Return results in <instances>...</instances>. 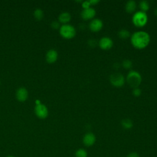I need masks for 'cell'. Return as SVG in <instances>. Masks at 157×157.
Masks as SVG:
<instances>
[{
  "label": "cell",
  "mask_w": 157,
  "mask_h": 157,
  "mask_svg": "<svg viewBox=\"0 0 157 157\" xmlns=\"http://www.w3.org/2000/svg\"><path fill=\"white\" fill-rule=\"evenodd\" d=\"M150 40L149 34L144 31L134 33L131 37V41L134 47L137 48H143L148 45Z\"/></svg>",
  "instance_id": "cell-1"
},
{
  "label": "cell",
  "mask_w": 157,
  "mask_h": 157,
  "mask_svg": "<svg viewBox=\"0 0 157 157\" xmlns=\"http://www.w3.org/2000/svg\"><path fill=\"white\" fill-rule=\"evenodd\" d=\"M128 83L133 88H137L140 84L142 77L139 72L136 71H131L126 77Z\"/></svg>",
  "instance_id": "cell-2"
},
{
  "label": "cell",
  "mask_w": 157,
  "mask_h": 157,
  "mask_svg": "<svg viewBox=\"0 0 157 157\" xmlns=\"http://www.w3.org/2000/svg\"><path fill=\"white\" fill-rule=\"evenodd\" d=\"M132 20L134 25L139 27H142L145 25V24L147 23L148 20V17L145 12L139 10L137 11L134 13Z\"/></svg>",
  "instance_id": "cell-3"
},
{
  "label": "cell",
  "mask_w": 157,
  "mask_h": 157,
  "mask_svg": "<svg viewBox=\"0 0 157 157\" xmlns=\"http://www.w3.org/2000/svg\"><path fill=\"white\" fill-rule=\"evenodd\" d=\"M59 33L65 39H71L75 36L76 31L73 26L69 24H64L59 28Z\"/></svg>",
  "instance_id": "cell-4"
},
{
  "label": "cell",
  "mask_w": 157,
  "mask_h": 157,
  "mask_svg": "<svg viewBox=\"0 0 157 157\" xmlns=\"http://www.w3.org/2000/svg\"><path fill=\"white\" fill-rule=\"evenodd\" d=\"M34 112L36 116L40 119H45L48 115V110L47 107L42 104H37L35 106Z\"/></svg>",
  "instance_id": "cell-5"
},
{
  "label": "cell",
  "mask_w": 157,
  "mask_h": 157,
  "mask_svg": "<svg viewBox=\"0 0 157 157\" xmlns=\"http://www.w3.org/2000/svg\"><path fill=\"white\" fill-rule=\"evenodd\" d=\"M110 82L115 86H121L124 83V77L121 73H113L110 76Z\"/></svg>",
  "instance_id": "cell-6"
},
{
  "label": "cell",
  "mask_w": 157,
  "mask_h": 157,
  "mask_svg": "<svg viewBox=\"0 0 157 157\" xmlns=\"http://www.w3.org/2000/svg\"><path fill=\"white\" fill-rule=\"evenodd\" d=\"M96 137L95 135L91 132L86 133L82 139L83 144L86 147H91L96 142Z\"/></svg>",
  "instance_id": "cell-7"
},
{
  "label": "cell",
  "mask_w": 157,
  "mask_h": 157,
  "mask_svg": "<svg viewBox=\"0 0 157 157\" xmlns=\"http://www.w3.org/2000/svg\"><path fill=\"white\" fill-rule=\"evenodd\" d=\"M113 41L111 38L109 37H103L100 39L98 44L99 47L103 50L110 49L113 45Z\"/></svg>",
  "instance_id": "cell-8"
},
{
  "label": "cell",
  "mask_w": 157,
  "mask_h": 157,
  "mask_svg": "<svg viewBox=\"0 0 157 157\" xmlns=\"http://www.w3.org/2000/svg\"><path fill=\"white\" fill-rule=\"evenodd\" d=\"M103 26V23L102 20L99 18H94L93 19L90 24H89V28L90 29L94 32H97L100 31Z\"/></svg>",
  "instance_id": "cell-9"
},
{
  "label": "cell",
  "mask_w": 157,
  "mask_h": 157,
  "mask_svg": "<svg viewBox=\"0 0 157 157\" xmlns=\"http://www.w3.org/2000/svg\"><path fill=\"white\" fill-rule=\"evenodd\" d=\"M16 98L20 102L25 101L28 98V92L27 90L24 87L18 88L16 92Z\"/></svg>",
  "instance_id": "cell-10"
},
{
  "label": "cell",
  "mask_w": 157,
  "mask_h": 157,
  "mask_svg": "<svg viewBox=\"0 0 157 157\" xmlns=\"http://www.w3.org/2000/svg\"><path fill=\"white\" fill-rule=\"evenodd\" d=\"M96 14V10L93 7H89L87 9H83L81 12V17L84 20H89L94 17Z\"/></svg>",
  "instance_id": "cell-11"
},
{
  "label": "cell",
  "mask_w": 157,
  "mask_h": 157,
  "mask_svg": "<svg viewBox=\"0 0 157 157\" xmlns=\"http://www.w3.org/2000/svg\"><path fill=\"white\" fill-rule=\"evenodd\" d=\"M46 61L47 63L51 64L55 63L58 59V53L53 49L49 50L46 53Z\"/></svg>",
  "instance_id": "cell-12"
},
{
  "label": "cell",
  "mask_w": 157,
  "mask_h": 157,
  "mask_svg": "<svg viewBox=\"0 0 157 157\" xmlns=\"http://www.w3.org/2000/svg\"><path fill=\"white\" fill-rule=\"evenodd\" d=\"M71 18V14L67 12H64L59 14L58 17V21L60 23L66 24L67 22L70 21Z\"/></svg>",
  "instance_id": "cell-13"
},
{
  "label": "cell",
  "mask_w": 157,
  "mask_h": 157,
  "mask_svg": "<svg viewBox=\"0 0 157 157\" xmlns=\"http://www.w3.org/2000/svg\"><path fill=\"white\" fill-rule=\"evenodd\" d=\"M136 8V2L133 0H129L125 4V10L126 12L131 13L135 10Z\"/></svg>",
  "instance_id": "cell-14"
},
{
  "label": "cell",
  "mask_w": 157,
  "mask_h": 157,
  "mask_svg": "<svg viewBox=\"0 0 157 157\" xmlns=\"http://www.w3.org/2000/svg\"><path fill=\"white\" fill-rule=\"evenodd\" d=\"M121 124L122 127L125 129H131L133 126V123L131 120L129 118H124L121 121Z\"/></svg>",
  "instance_id": "cell-15"
},
{
  "label": "cell",
  "mask_w": 157,
  "mask_h": 157,
  "mask_svg": "<svg viewBox=\"0 0 157 157\" xmlns=\"http://www.w3.org/2000/svg\"><path fill=\"white\" fill-rule=\"evenodd\" d=\"M75 157H88L87 151L82 148L77 149L74 153Z\"/></svg>",
  "instance_id": "cell-16"
},
{
  "label": "cell",
  "mask_w": 157,
  "mask_h": 157,
  "mask_svg": "<svg viewBox=\"0 0 157 157\" xmlns=\"http://www.w3.org/2000/svg\"><path fill=\"white\" fill-rule=\"evenodd\" d=\"M118 35L121 39H127L130 36V33L126 29H121L118 31Z\"/></svg>",
  "instance_id": "cell-17"
},
{
  "label": "cell",
  "mask_w": 157,
  "mask_h": 157,
  "mask_svg": "<svg viewBox=\"0 0 157 157\" xmlns=\"http://www.w3.org/2000/svg\"><path fill=\"white\" fill-rule=\"evenodd\" d=\"M139 7L142 11L145 12V11H147L149 9L150 6H149V3L147 1L142 0L139 2Z\"/></svg>",
  "instance_id": "cell-18"
},
{
  "label": "cell",
  "mask_w": 157,
  "mask_h": 157,
  "mask_svg": "<svg viewBox=\"0 0 157 157\" xmlns=\"http://www.w3.org/2000/svg\"><path fill=\"white\" fill-rule=\"evenodd\" d=\"M34 16L37 20H41L44 17V12L40 9H37L34 12Z\"/></svg>",
  "instance_id": "cell-19"
},
{
  "label": "cell",
  "mask_w": 157,
  "mask_h": 157,
  "mask_svg": "<svg viewBox=\"0 0 157 157\" xmlns=\"http://www.w3.org/2000/svg\"><path fill=\"white\" fill-rule=\"evenodd\" d=\"M122 65H123V67H124L126 69H130L132 67V63L131 60L126 59L123 60V61L122 63Z\"/></svg>",
  "instance_id": "cell-20"
},
{
  "label": "cell",
  "mask_w": 157,
  "mask_h": 157,
  "mask_svg": "<svg viewBox=\"0 0 157 157\" xmlns=\"http://www.w3.org/2000/svg\"><path fill=\"white\" fill-rule=\"evenodd\" d=\"M141 93H142V91L140 88H139L138 87L137 88H133V90H132V93L134 96H139L141 94Z\"/></svg>",
  "instance_id": "cell-21"
},
{
  "label": "cell",
  "mask_w": 157,
  "mask_h": 157,
  "mask_svg": "<svg viewBox=\"0 0 157 157\" xmlns=\"http://www.w3.org/2000/svg\"><path fill=\"white\" fill-rule=\"evenodd\" d=\"M51 26L53 29H58L59 28H60L59 27V23L57 21H53L51 23Z\"/></svg>",
  "instance_id": "cell-22"
},
{
  "label": "cell",
  "mask_w": 157,
  "mask_h": 157,
  "mask_svg": "<svg viewBox=\"0 0 157 157\" xmlns=\"http://www.w3.org/2000/svg\"><path fill=\"white\" fill-rule=\"evenodd\" d=\"M82 7H83V9H87V8L90 7L91 4H90V1H84L82 2Z\"/></svg>",
  "instance_id": "cell-23"
},
{
  "label": "cell",
  "mask_w": 157,
  "mask_h": 157,
  "mask_svg": "<svg viewBox=\"0 0 157 157\" xmlns=\"http://www.w3.org/2000/svg\"><path fill=\"white\" fill-rule=\"evenodd\" d=\"M126 157H140L139 154L136 151H132L129 153L127 155Z\"/></svg>",
  "instance_id": "cell-24"
},
{
  "label": "cell",
  "mask_w": 157,
  "mask_h": 157,
  "mask_svg": "<svg viewBox=\"0 0 157 157\" xmlns=\"http://www.w3.org/2000/svg\"><path fill=\"white\" fill-rule=\"evenodd\" d=\"M88 44L91 47H94L96 45V41L94 39H90L88 42Z\"/></svg>",
  "instance_id": "cell-25"
},
{
  "label": "cell",
  "mask_w": 157,
  "mask_h": 157,
  "mask_svg": "<svg viewBox=\"0 0 157 157\" xmlns=\"http://www.w3.org/2000/svg\"><path fill=\"white\" fill-rule=\"evenodd\" d=\"M99 0H90V2L91 4V5H94V4H96L98 2H99Z\"/></svg>",
  "instance_id": "cell-26"
},
{
  "label": "cell",
  "mask_w": 157,
  "mask_h": 157,
  "mask_svg": "<svg viewBox=\"0 0 157 157\" xmlns=\"http://www.w3.org/2000/svg\"><path fill=\"white\" fill-rule=\"evenodd\" d=\"M154 12H155V15H157V8L155 10V11H154Z\"/></svg>",
  "instance_id": "cell-27"
},
{
  "label": "cell",
  "mask_w": 157,
  "mask_h": 157,
  "mask_svg": "<svg viewBox=\"0 0 157 157\" xmlns=\"http://www.w3.org/2000/svg\"><path fill=\"white\" fill-rule=\"evenodd\" d=\"M6 157H15V156H13L12 155H9V156H7Z\"/></svg>",
  "instance_id": "cell-28"
},
{
  "label": "cell",
  "mask_w": 157,
  "mask_h": 157,
  "mask_svg": "<svg viewBox=\"0 0 157 157\" xmlns=\"http://www.w3.org/2000/svg\"><path fill=\"white\" fill-rule=\"evenodd\" d=\"M0 84H1V82H0Z\"/></svg>",
  "instance_id": "cell-29"
}]
</instances>
